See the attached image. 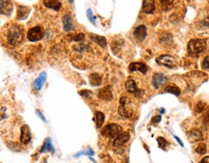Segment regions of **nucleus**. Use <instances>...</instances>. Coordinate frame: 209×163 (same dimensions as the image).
I'll list each match as a JSON object with an SVG mask.
<instances>
[{"label":"nucleus","instance_id":"nucleus-1","mask_svg":"<svg viewBox=\"0 0 209 163\" xmlns=\"http://www.w3.org/2000/svg\"><path fill=\"white\" fill-rule=\"evenodd\" d=\"M7 40L11 45H17L23 40V30L17 25H12L7 32Z\"/></svg>","mask_w":209,"mask_h":163},{"label":"nucleus","instance_id":"nucleus-2","mask_svg":"<svg viewBox=\"0 0 209 163\" xmlns=\"http://www.w3.org/2000/svg\"><path fill=\"white\" fill-rule=\"evenodd\" d=\"M206 43L202 39H193L188 44V52L189 54L197 56L205 48Z\"/></svg>","mask_w":209,"mask_h":163},{"label":"nucleus","instance_id":"nucleus-3","mask_svg":"<svg viewBox=\"0 0 209 163\" xmlns=\"http://www.w3.org/2000/svg\"><path fill=\"white\" fill-rule=\"evenodd\" d=\"M121 132V127L117 123H109L101 130V135L107 138H115L116 136Z\"/></svg>","mask_w":209,"mask_h":163},{"label":"nucleus","instance_id":"nucleus-4","mask_svg":"<svg viewBox=\"0 0 209 163\" xmlns=\"http://www.w3.org/2000/svg\"><path fill=\"white\" fill-rule=\"evenodd\" d=\"M129 100L126 97H121L120 100V107H119V113L120 115L123 116L125 118H130L132 115V109L128 104Z\"/></svg>","mask_w":209,"mask_h":163},{"label":"nucleus","instance_id":"nucleus-5","mask_svg":"<svg viewBox=\"0 0 209 163\" xmlns=\"http://www.w3.org/2000/svg\"><path fill=\"white\" fill-rule=\"evenodd\" d=\"M156 62H157V64L160 65V66H164V67H167L170 69H174L176 67V65H177V62H176L175 58L171 55H168V54L159 56L157 59H156Z\"/></svg>","mask_w":209,"mask_h":163},{"label":"nucleus","instance_id":"nucleus-6","mask_svg":"<svg viewBox=\"0 0 209 163\" xmlns=\"http://www.w3.org/2000/svg\"><path fill=\"white\" fill-rule=\"evenodd\" d=\"M44 35V31L41 27V26H35V27L31 28L28 33H27V38L30 42H38L42 40Z\"/></svg>","mask_w":209,"mask_h":163},{"label":"nucleus","instance_id":"nucleus-7","mask_svg":"<svg viewBox=\"0 0 209 163\" xmlns=\"http://www.w3.org/2000/svg\"><path fill=\"white\" fill-rule=\"evenodd\" d=\"M129 139H130V134L128 132H122L121 131L113 139L112 144L114 147H120L123 144H125L126 142H128Z\"/></svg>","mask_w":209,"mask_h":163},{"label":"nucleus","instance_id":"nucleus-8","mask_svg":"<svg viewBox=\"0 0 209 163\" xmlns=\"http://www.w3.org/2000/svg\"><path fill=\"white\" fill-rule=\"evenodd\" d=\"M167 82V77L163 74H155L152 77V85L155 89L161 88Z\"/></svg>","mask_w":209,"mask_h":163},{"label":"nucleus","instance_id":"nucleus-9","mask_svg":"<svg viewBox=\"0 0 209 163\" xmlns=\"http://www.w3.org/2000/svg\"><path fill=\"white\" fill-rule=\"evenodd\" d=\"M134 37L138 42H143L147 37V27L145 25H140L134 30Z\"/></svg>","mask_w":209,"mask_h":163},{"label":"nucleus","instance_id":"nucleus-10","mask_svg":"<svg viewBox=\"0 0 209 163\" xmlns=\"http://www.w3.org/2000/svg\"><path fill=\"white\" fill-rule=\"evenodd\" d=\"M1 14L9 16L11 15V13L13 12V8H14V5L11 0H1Z\"/></svg>","mask_w":209,"mask_h":163},{"label":"nucleus","instance_id":"nucleus-11","mask_svg":"<svg viewBox=\"0 0 209 163\" xmlns=\"http://www.w3.org/2000/svg\"><path fill=\"white\" fill-rule=\"evenodd\" d=\"M129 70L130 71H137V70H139L141 71L142 74H147V66L146 64H144V63H140V62H134V63H131L129 65V67H128Z\"/></svg>","mask_w":209,"mask_h":163},{"label":"nucleus","instance_id":"nucleus-12","mask_svg":"<svg viewBox=\"0 0 209 163\" xmlns=\"http://www.w3.org/2000/svg\"><path fill=\"white\" fill-rule=\"evenodd\" d=\"M31 140V132L28 126H22L21 127V142L24 145H27Z\"/></svg>","mask_w":209,"mask_h":163},{"label":"nucleus","instance_id":"nucleus-13","mask_svg":"<svg viewBox=\"0 0 209 163\" xmlns=\"http://www.w3.org/2000/svg\"><path fill=\"white\" fill-rule=\"evenodd\" d=\"M31 9L26 7V6H18L17 7V19L19 21H23V19H26L28 17L29 14H30Z\"/></svg>","mask_w":209,"mask_h":163},{"label":"nucleus","instance_id":"nucleus-14","mask_svg":"<svg viewBox=\"0 0 209 163\" xmlns=\"http://www.w3.org/2000/svg\"><path fill=\"white\" fill-rule=\"evenodd\" d=\"M155 9L154 0H144L143 2V12L145 14H152Z\"/></svg>","mask_w":209,"mask_h":163},{"label":"nucleus","instance_id":"nucleus-15","mask_svg":"<svg viewBox=\"0 0 209 163\" xmlns=\"http://www.w3.org/2000/svg\"><path fill=\"white\" fill-rule=\"evenodd\" d=\"M188 139L191 142H198L202 139V133L200 129L194 128L188 133Z\"/></svg>","mask_w":209,"mask_h":163},{"label":"nucleus","instance_id":"nucleus-16","mask_svg":"<svg viewBox=\"0 0 209 163\" xmlns=\"http://www.w3.org/2000/svg\"><path fill=\"white\" fill-rule=\"evenodd\" d=\"M43 5L47 8L52 9L54 11H59L61 9L60 0H43Z\"/></svg>","mask_w":209,"mask_h":163},{"label":"nucleus","instance_id":"nucleus-17","mask_svg":"<svg viewBox=\"0 0 209 163\" xmlns=\"http://www.w3.org/2000/svg\"><path fill=\"white\" fill-rule=\"evenodd\" d=\"M90 39L92 40L95 44H99V47H105L107 45V41L106 39L102 37V36H99V35H95V34H90L89 35Z\"/></svg>","mask_w":209,"mask_h":163},{"label":"nucleus","instance_id":"nucleus-18","mask_svg":"<svg viewBox=\"0 0 209 163\" xmlns=\"http://www.w3.org/2000/svg\"><path fill=\"white\" fill-rule=\"evenodd\" d=\"M45 80H47V74H45V73H42L41 75L39 76L37 79L34 81V83H33L34 89L37 90V91H40L43 88Z\"/></svg>","mask_w":209,"mask_h":163},{"label":"nucleus","instance_id":"nucleus-19","mask_svg":"<svg viewBox=\"0 0 209 163\" xmlns=\"http://www.w3.org/2000/svg\"><path fill=\"white\" fill-rule=\"evenodd\" d=\"M99 97L100 100H111L113 99V95H112V92H111L110 90V87H105L103 88L99 91Z\"/></svg>","mask_w":209,"mask_h":163},{"label":"nucleus","instance_id":"nucleus-20","mask_svg":"<svg viewBox=\"0 0 209 163\" xmlns=\"http://www.w3.org/2000/svg\"><path fill=\"white\" fill-rule=\"evenodd\" d=\"M63 25H64V30L69 32L74 29V25L73 23V19H71L69 15H66L63 17Z\"/></svg>","mask_w":209,"mask_h":163},{"label":"nucleus","instance_id":"nucleus-21","mask_svg":"<svg viewBox=\"0 0 209 163\" xmlns=\"http://www.w3.org/2000/svg\"><path fill=\"white\" fill-rule=\"evenodd\" d=\"M41 153H47V152H50L52 154L55 153V149L53 148V146H52V140L51 138H47L44 140L43 142V147L41 148Z\"/></svg>","mask_w":209,"mask_h":163},{"label":"nucleus","instance_id":"nucleus-22","mask_svg":"<svg viewBox=\"0 0 209 163\" xmlns=\"http://www.w3.org/2000/svg\"><path fill=\"white\" fill-rule=\"evenodd\" d=\"M125 88L126 90L128 91L129 93H132V94H135V95H138V93L140 92V90L137 88V85L134 80L132 79H128L126 82H125Z\"/></svg>","mask_w":209,"mask_h":163},{"label":"nucleus","instance_id":"nucleus-23","mask_svg":"<svg viewBox=\"0 0 209 163\" xmlns=\"http://www.w3.org/2000/svg\"><path fill=\"white\" fill-rule=\"evenodd\" d=\"M161 9L165 12H168L174 8V0H160Z\"/></svg>","mask_w":209,"mask_h":163},{"label":"nucleus","instance_id":"nucleus-24","mask_svg":"<svg viewBox=\"0 0 209 163\" xmlns=\"http://www.w3.org/2000/svg\"><path fill=\"white\" fill-rule=\"evenodd\" d=\"M90 82L93 86H99L101 84V76L97 74H92L90 75Z\"/></svg>","mask_w":209,"mask_h":163},{"label":"nucleus","instance_id":"nucleus-25","mask_svg":"<svg viewBox=\"0 0 209 163\" xmlns=\"http://www.w3.org/2000/svg\"><path fill=\"white\" fill-rule=\"evenodd\" d=\"M104 120H105V116L102 112L96 111L95 112V123H96V127L99 128L101 127V126L103 125Z\"/></svg>","mask_w":209,"mask_h":163},{"label":"nucleus","instance_id":"nucleus-26","mask_svg":"<svg viewBox=\"0 0 209 163\" xmlns=\"http://www.w3.org/2000/svg\"><path fill=\"white\" fill-rule=\"evenodd\" d=\"M165 90H166V92L171 93V94H173L174 96L178 97L180 95V90H179L178 87H176V86H168Z\"/></svg>","mask_w":209,"mask_h":163},{"label":"nucleus","instance_id":"nucleus-27","mask_svg":"<svg viewBox=\"0 0 209 163\" xmlns=\"http://www.w3.org/2000/svg\"><path fill=\"white\" fill-rule=\"evenodd\" d=\"M157 142H158V146L160 149H162L163 151H166L167 150V146H168V141L163 138V137H158L157 138Z\"/></svg>","mask_w":209,"mask_h":163},{"label":"nucleus","instance_id":"nucleus-28","mask_svg":"<svg viewBox=\"0 0 209 163\" xmlns=\"http://www.w3.org/2000/svg\"><path fill=\"white\" fill-rule=\"evenodd\" d=\"M95 154V152L93 151L92 149H87V150H85V151H81L80 153H78L76 154H74L75 157H78V156H80V155H88V156H92Z\"/></svg>","mask_w":209,"mask_h":163},{"label":"nucleus","instance_id":"nucleus-29","mask_svg":"<svg viewBox=\"0 0 209 163\" xmlns=\"http://www.w3.org/2000/svg\"><path fill=\"white\" fill-rule=\"evenodd\" d=\"M196 152L199 154H204L206 153V145L204 143H200L197 147V149H196Z\"/></svg>","mask_w":209,"mask_h":163},{"label":"nucleus","instance_id":"nucleus-30","mask_svg":"<svg viewBox=\"0 0 209 163\" xmlns=\"http://www.w3.org/2000/svg\"><path fill=\"white\" fill-rule=\"evenodd\" d=\"M87 17H88V19H89L91 22H92L94 25H96V23H95V17L93 12H92V10H91V9H88L87 10Z\"/></svg>","mask_w":209,"mask_h":163},{"label":"nucleus","instance_id":"nucleus-31","mask_svg":"<svg viewBox=\"0 0 209 163\" xmlns=\"http://www.w3.org/2000/svg\"><path fill=\"white\" fill-rule=\"evenodd\" d=\"M79 95L82 96L83 97H86V99H89V97H92L93 93L91 92V91H89V90H83V91H80V92H79Z\"/></svg>","mask_w":209,"mask_h":163},{"label":"nucleus","instance_id":"nucleus-32","mask_svg":"<svg viewBox=\"0 0 209 163\" xmlns=\"http://www.w3.org/2000/svg\"><path fill=\"white\" fill-rule=\"evenodd\" d=\"M201 67L205 70H209V56H206L203 59V61L201 62Z\"/></svg>","mask_w":209,"mask_h":163},{"label":"nucleus","instance_id":"nucleus-33","mask_svg":"<svg viewBox=\"0 0 209 163\" xmlns=\"http://www.w3.org/2000/svg\"><path fill=\"white\" fill-rule=\"evenodd\" d=\"M83 39H84V34H77L73 37V40L75 42H79V41L83 40Z\"/></svg>","mask_w":209,"mask_h":163},{"label":"nucleus","instance_id":"nucleus-34","mask_svg":"<svg viewBox=\"0 0 209 163\" xmlns=\"http://www.w3.org/2000/svg\"><path fill=\"white\" fill-rule=\"evenodd\" d=\"M200 23H201L202 26H205V27H209V17H207L206 18H204L203 21H202Z\"/></svg>","mask_w":209,"mask_h":163},{"label":"nucleus","instance_id":"nucleus-35","mask_svg":"<svg viewBox=\"0 0 209 163\" xmlns=\"http://www.w3.org/2000/svg\"><path fill=\"white\" fill-rule=\"evenodd\" d=\"M161 121V116H154L153 118L151 119V123H159Z\"/></svg>","mask_w":209,"mask_h":163},{"label":"nucleus","instance_id":"nucleus-36","mask_svg":"<svg viewBox=\"0 0 209 163\" xmlns=\"http://www.w3.org/2000/svg\"><path fill=\"white\" fill-rule=\"evenodd\" d=\"M36 113H37V115H38L39 117H40V118H41V119H42V120H43L44 123L47 122V120H45V117H44V116H43V115L41 113V111H40V110H36Z\"/></svg>","mask_w":209,"mask_h":163},{"label":"nucleus","instance_id":"nucleus-37","mask_svg":"<svg viewBox=\"0 0 209 163\" xmlns=\"http://www.w3.org/2000/svg\"><path fill=\"white\" fill-rule=\"evenodd\" d=\"M174 139H175L176 141H177V142H178V144H179V145H180L181 147H184V145H183V143H182V141H181V140H180V139H179V138L177 137V136H175V135H174Z\"/></svg>","mask_w":209,"mask_h":163},{"label":"nucleus","instance_id":"nucleus-38","mask_svg":"<svg viewBox=\"0 0 209 163\" xmlns=\"http://www.w3.org/2000/svg\"><path fill=\"white\" fill-rule=\"evenodd\" d=\"M200 163H209V156H205V157L202 158L200 160Z\"/></svg>","mask_w":209,"mask_h":163},{"label":"nucleus","instance_id":"nucleus-39","mask_svg":"<svg viewBox=\"0 0 209 163\" xmlns=\"http://www.w3.org/2000/svg\"><path fill=\"white\" fill-rule=\"evenodd\" d=\"M164 111H165V109H164V108H161V109H160V112H162V113H163Z\"/></svg>","mask_w":209,"mask_h":163},{"label":"nucleus","instance_id":"nucleus-40","mask_svg":"<svg viewBox=\"0 0 209 163\" xmlns=\"http://www.w3.org/2000/svg\"><path fill=\"white\" fill-rule=\"evenodd\" d=\"M69 1L70 3H73V0H69Z\"/></svg>","mask_w":209,"mask_h":163}]
</instances>
